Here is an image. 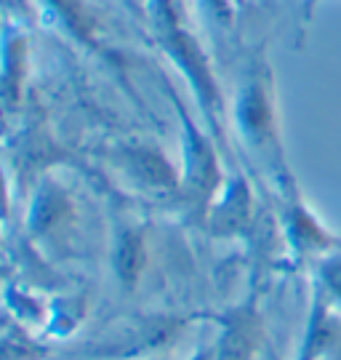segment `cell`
Returning a JSON list of instances; mask_svg holds the SVG:
<instances>
[{
  "label": "cell",
  "mask_w": 341,
  "mask_h": 360,
  "mask_svg": "<svg viewBox=\"0 0 341 360\" xmlns=\"http://www.w3.org/2000/svg\"><path fill=\"white\" fill-rule=\"evenodd\" d=\"M51 3L56 13L62 16L67 27L75 32L77 38H91V32H94V19H91L89 8L80 3V0H46Z\"/></svg>",
  "instance_id": "cell-5"
},
{
  "label": "cell",
  "mask_w": 341,
  "mask_h": 360,
  "mask_svg": "<svg viewBox=\"0 0 341 360\" xmlns=\"http://www.w3.org/2000/svg\"><path fill=\"white\" fill-rule=\"evenodd\" d=\"M326 283H328L330 291L341 299V259L330 262L328 267H326Z\"/></svg>",
  "instance_id": "cell-6"
},
{
  "label": "cell",
  "mask_w": 341,
  "mask_h": 360,
  "mask_svg": "<svg viewBox=\"0 0 341 360\" xmlns=\"http://www.w3.org/2000/svg\"><path fill=\"white\" fill-rule=\"evenodd\" d=\"M240 123L253 139H266L272 134V104H269V96L259 80L251 83L243 94Z\"/></svg>",
  "instance_id": "cell-2"
},
{
  "label": "cell",
  "mask_w": 341,
  "mask_h": 360,
  "mask_svg": "<svg viewBox=\"0 0 341 360\" xmlns=\"http://www.w3.org/2000/svg\"><path fill=\"white\" fill-rule=\"evenodd\" d=\"M144 259H147V251H144V240L136 232L123 235V240L117 245V254H115V264H117V272L126 283H134L139 278Z\"/></svg>",
  "instance_id": "cell-4"
},
{
  "label": "cell",
  "mask_w": 341,
  "mask_h": 360,
  "mask_svg": "<svg viewBox=\"0 0 341 360\" xmlns=\"http://www.w3.org/2000/svg\"><path fill=\"white\" fill-rule=\"evenodd\" d=\"M262 339V323L251 307L229 315L224 334L219 342V360H253Z\"/></svg>",
  "instance_id": "cell-1"
},
{
  "label": "cell",
  "mask_w": 341,
  "mask_h": 360,
  "mask_svg": "<svg viewBox=\"0 0 341 360\" xmlns=\"http://www.w3.org/2000/svg\"><path fill=\"white\" fill-rule=\"evenodd\" d=\"M131 166L152 187H174V171L152 150H131Z\"/></svg>",
  "instance_id": "cell-3"
},
{
  "label": "cell",
  "mask_w": 341,
  "mask_h": 360,
  "mask_svg": "<svg viewBox=\"0 0 341 360\" xmlns=\"http://www.w3.org/2000/svg\"><path fill=\"white\" fill-rule=\"evenodd\" d=\"M200 360H205V358H200Z\"/></svg>",
  "instance_id": "cell-7"
}]
</instances>
